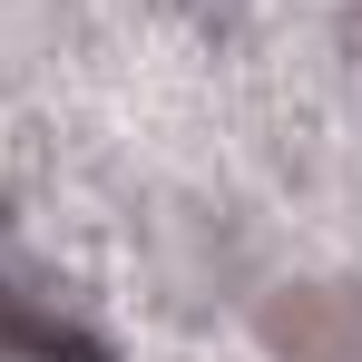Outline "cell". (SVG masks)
<instances>
[{
	"label": "cell",
	"mask_w": 362,
	"mask_h": 362,
	"mask_svg": "<svg viewBox=\"0 0 362 362\" xmlns=\"http://www.w3.org/2000/svg\"><path fill=\"white\" fill-rule=\"evenodd\" d=\"M274 362H362V294L343 284H284L264 303Z\"/></svg>",
	"instance_id": "6da1fadb"
}]
</instances>
